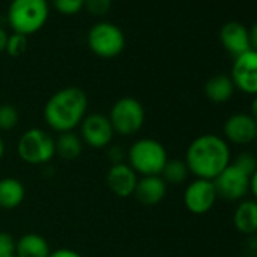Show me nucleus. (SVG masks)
<instances>
[{
  "mask_svg": "<svg viewBox=\"0 0 257 257\" xmlns=\"http://www.w3.org/2000/svg\"><path fill=\"white\" fill-rule=\"evenodd\" d=\"M231 162L227 141L218 135L204 134L197 137L188 147L185 164L197 179L215 180Z\"/></svg>",
  "mask_w": 257,
  "mask_h": 257,
  "instance_id": "nucleus-1",
  "label": "nucleus"
},
{
  "mask_svg": "<svg viewBox=\"0 0 257 257\" xmlns=\"http://www.w3.org/2000/svg\"><path fill=\"white\" fill-rule=\"evenodd\" d=\"M88 110V95L77 86L56 91L44 104L43 116L53 132H73L80 125Z\"/></svg>",
  "mask_w": 257,
  "mask_h": 257,
  "instance_id": "nucleus-2",
  "label": "nucleus"
},
{
  "mask_svg": "<svg viewBox=\"0 0 257 257\" xmlns=\"http://www.w3.org/2000/svg\"><path fill=\"white\" fill-rule=\"evenodd\" d=\"M49 0H13L8 8V23L14 34L34 35L49 20Z\"/></svg>",
  "mask_w": 257,
  "mask_h": 257,
  "instance_id": "nucleus-3",
  "label": "nucleus"
},
{
  "mask_svg": "<svg viewBox=\"0 0 257 257\" xmlns=\"http://www.w3.org/2000/svg\"><path fill=\"white\" fill-rule=\"evenodd\" d=\"M125 158L127 164L138 176H161L168 161V153L158 140L141 138L128 147Z\"/></svg>",
  "mask_w": 257,
  "mask_h": 257,
  "instance_id": "nucleus-4",
  "label": "nucleus"
},
{
  "mask_svg": "<svg viewBox=\"0 0 257 257\" xmlns=\"http://www.w3.org/2000/svg\"><path fill=\"white\" fill-rule=\"evenodd\" d=\"M113 132L121 137L137 135L146 122V109L135 97L118 98L107 115Z\"/></svg>",
  "mask_w": 257,
  "mask_h": 257,
  "instance_id": "nucleus-5",
  "label": "nucleus"
},
{
  "mask_svg": "<svg viewBox=\"0 0 257 257\" xmlns=\"http://www.w3.org/2000/svg\"><path fill=\"white\" fill-rule=\"evenodd\" d=\"M17 153L29 165H46L56 156L55 138L44 128H29L19 140Z\"/></svg>",
  "mask_w": 257,
  "mask_h": 257,
  "instance_id": "nucleus-6",
  "label": "nucleus"
},
{
  "mask_svg": "<svg viewBox=\"0 0 257 257\" xmlns=\"http://www.w3.org/2000/svg\"><path fill=\"white\" fill-rule=\"evenodd\" d=\"M89 50L103 59H112L122 53L125 47L124 32L113 23L100 22L94 25L86 37Z\"/></svg>",
  "mask_w": 257,
  "mask_h": 257,
  "instance_id": "nucleus-7",
  "label": "nucleus"
},
{
  "mask_svg": "<svg viewBox=\"0 0 257 257\" xmlns=\"http://www.w3.org/2000/svg\"><path fill=\"white\" fill-rule=\"evenodd\" d=\"M79 128V137L83 146H88L94 150L107 149L115 135L107 115L103 113H86Z\"/></svg>",
  "mask_w": 257,
  "mask_h": 257,
  "instance_id": "nucleus-8",
  "label": "nucleus"
},
{
  "mask_svg": "<svg viewBox=\"0 0 257 257\" xmlns=\"http://www.w3.org/2000/svg\"><path fill=\"white\" fill-rule=\"evenodd\" d=\"M213 185L218 198L237 201L243 200L249 192V176L230 162V165L213 180Z\"/></svg>",
  "mask_w": 257,
  "mask_h": 257,
  "instance_id": "nucleus-9",
  "label": "nucleus"
},
{
  "mask_svg": "<svg viewBox=\"0 0 257 257\" xmlns=\"http://www.w3.org/2000/svg\"><path fill=\"white\" fill-rule=\"evenodd\" d=\"M230 79L239 91L257 95V50L249 49L234 58Z\"/></svg>",
  "mask_w": 257,
  "mask_h": 257,
  "instance_id": "nucleus-10",
  "label": "nucleus"
},
{
  "mask_svg": "<svg viewBox=\"0 0 257 257\" xmlns=\"http://www.w3.org/2000/svg\"><path fill=\"white\" fill-rule=\"evenodd\" d=\"M218 198L215 185L212 180L195 179L191 182L183 194L185 207L194 215H204L207 213Z\"/></svg>",
  "mask_w": 257,
  "mask_h": 257,
  "instance_id": "nucleus-11",
  "label": "nucleus"
},
{
  "mask_svg": "<svg viewBox=\"0 0 257 257\" xmlns=\"http://www.w3.org/2000/svg\"><path fill=\"white\" fill-rule=\"evenodd\" d=\"M225 140L236 146H248L257 137V122L251 113H233L224 122Z\"/></svg>",
  "mask_w": 257,
  "mask_h": 257,
  "instance_id": "nucleus-12",
  "label": "nucleus"
},
{
  "mask_svg": "<svg viewBox=\"0 0 257 257\" xmlns=\"http://www.w3.org/2000/svg\"><path fill=\"white\" fill-rule=\"evenodd\" d=\"M138 174L131 168L127 162L113 164L106 173V185L112 194L119 198L132 197L138 185Z\"/></svg>",
  "mask_w": 257,
  "mask_h": 257,
  "instance_id": "nucleus-13",
  "label": "nucleus"
},
{
  "mask_svg": "<svg viewBox=\"0 0 257 257\" xmlns=\"http://www.w3.org/2000/svg\"><path fill=\"white\" fill-rule=\"evenodd\" d=\"M219 41L222 47L234 58L251 49L248 29L237 22H228L221 28Z\"/></svg>",
  "mask_w": 257,
  "mask_h": 257,
  "instance_id": "nucleus-14",
  "label": "nucleus"
},
{
  "mask_svg": "<svg viewBox=\"0 0 257 257\" xmlns=\"http://www.w3.org/2000/svg\"><path fill=\"white\" fill-rule=\"evenodd\" d=\"M167 189L168 185L161 176H144L138 179L134 195L144 206H156L165 198Z\"/></svg>",
  "mask_w": 257,
  "mask_h": 257,
  "instance_id": "nucleus-15",
  "label": "nucleus"
},
{
  "mask_svg": "<svg viewBox=\"0 0 257 257\" xmlns=\"http://www.w3.org/2000/svg\"><path fill=\"white\" fill-rule=\"evenodd\" d=\"M26 198V188L22 180L16 177L0 179V209L14 210Z\"/></svg>",
  "mask_w": 257,
  "mask_h": 257,
  "instance_id": "nucleus-16",
  "label": "nucleus"
},
{
  "mask_svg": "<svg viewBox=\"0 0 257 257\" xmlns=\"http://www.w3.org/2000/svg\"><path fill=\"white\" fill-rule=\"evenodd\" d=\"M233 224L236 230L242 234L257 233V201L242 200L233 213Z\"/></svg>",
  "mask_w": 257,
  "mask_h": 257,
  "instance_id": "nucleus-17",
  "label": "nucleus"
},
{
  "mask_svg": "<svg viewBox=\"0 0 257 257\" xmlns=\"http://www.w3.org/2000/svg\"><path fill=\"white\" fill-rule=\"evenodd\" d=\"M52 252L47 239L38 233H26L17 239V257H49Z\"/></svg>",
  "mask_w": 257,
  "mask_h": 257,
  "instance_id": "nucleus-18",
  "label": "nucleus"
},
{
  "mask_svg": "<svg viewBox=\"0 0 257 257\" xmlns=\"http://www.w3.org/2000/svg\"><path fill=\"white\" fill-rule=\"evenodd\" d=\"M234 89L236 88H234V83L230 79V76L218 74V76L210 77L206 82L204 94L213 103H225L233 97Z\"/></svg>",
  "mask_w": 257,
  "mask_h": 257,
  "instance_id": "nucleus-19",
  "label": "nucleus"
},
{
  "mask_svg": "<svg viewBox=\"0 0 257 257\" xmlns=\"http://www.w3.org/2000/svg\"><path fill=\"white\" fill-rule=\"evenodd\" d=\"M82 150L83 143L74 131L59 134L58 138H55L56 156H59L64 161H76L82 155Z\"/></svg>",
  "mask_w": 257,
  "mask_h": 257,
  "instance_id": "nucleus-20",
  "label": "nucleus"
},
{
  "mask_svg": "<svg viewBox=\"0 0 257 257\" xmlns=\"http://www.w3.org/2000/svg\"><path fill=\"white\" fill-rule=\"evenodd\" d=\"M188 176H189V170L185 161L180 159H168L161 173V177L165 180L167 185H182L186 182Z\"/></svg>",
  "mask_w": 257,
  "mask_h": 257,
  "instance_id": "nucleus-21",
  "label": "nucleus"
},
{
  "mask_svg": "<svg viewBox=\"0 0 257 257\" xmlns=\"http://www.w3.org/2000/svg\"><path fill=\"white\" fill-rule=\"evenodd\" d=\"M20 121V113L13 104H0V131L8 132L17 127Z\"/></svg>",
  "mask_w": 257,
  "mask_h": 257,
  "instance_id": "nucleus-22",
  "label": "nucleus"
},
{
  "mask_svg": "<svg viewBox=\"0 0 257 257\" xmlns=\"http://www.w3.org/2000/svg\"><path fill=\"white\" fill-rule=\"evenodd\" d=\"M52 7L64 16H74L83 10L85 0H50Z\"/></svg>",
  "mask_w": 257,
  "mask_h": 257,
  "instance_id": "nucleus-23",
  "label": "nucleus"
},
{
  "mask_svg": "<svg viewBox=\"0 0 257 257\" xmlns=\"http://www.w3.org/2000/svg\"><path fill=\"white\" fill-rule=\"evenodd\" d=\"M28 50V37L20 35V34H13L8 37V43H7V53L13 58H19L22 56L25 52Z\"/></svg>",
  "mask_w": 257,
  "mask_h": 257,
  "instance_id": "nucleus-24",
  "label": "nucleus"
},
{
  "mask_svg": "<svg viewBox=\"0 0 257 257\" xmlns=\"http://www.w3.org/2000/svg\"><path fill=\"white\" fill-rule=\"evenodd\" d=\"M231 164L251 177L252 173L257 168V158L252 153H249V152H242L234 159H231Z\"/></svg>",
  "mask_w": 257,
  "mask_h": 257,
  "instance_id": "nucleus-25",
  "label": "nucleus"
},
{
  "mask_svg": "<svg viewBox=\"0 0 257 257\" xmlns=\"http://www.w3.org/2000/svg\"><path fill=\"white\" fill-rule=\"evenodd\" d=\"M16 245L17 239L11 233L0 231V257H17Z\"/></svg>",
  "mask_w": 257,
  "mask_h": 257,
  "instance_id": "nucleus-26",
  "label": "nucleus"
},
{
  "mask_svg": "<svg viewBox=\"0 0 257 257\" xmlns=\"http://www.w3.org/2000/svg\"><path fill=\"white\" fill-rule=\"evenodd\" d=\"M112 7V0H85L83 8L95 17H101L109 13Z\"/></svg>",
  "mask_w": 257,
  "mask_h": 257,
  "instance_id": "nucleus-27",
  "label": "nucleus"
},
{
  "mask_svg": "<svg viewBox=\"0 0 257 257\" xmlns=\"http://www.w3.org/2000/svg\"><path fill=\"white\" fill-rule=\"evenodd\" d=\"M107 156H109V161L112 162V165L113 164H121L122 162V159H124V152L119 149V146H109L107 149Z\"/></svg>",
  "mask_w": 257,
  "mask_h": 257,
  "instance_id": "nucleus-28",
  "label": "nucleus"
},
{
  "mask_svg": "<svg viewBox=\"0 0 257 257\" xmlns=\"http://www.w3.org/2000/svg\"><path fill=\"white\" fill-rule=\"evenodd\" d=\"M49 257H83V255L71 248H59V249L52 251Z\"/></svg>",
  "mask_w": 257,
  "mask_h": 257,
  "instance_id": "nucleus-29",
  "label": "nucleus"
},
{
  "mask_svg": "<svg viewBox=\"0 0 257 257\" xmlns=\"http://www.w3.org/2000/svg\"><path fill=\"white\" fill-rule=\"evenodd\" d=\"M248 34H249V46H251V49L257 50V22L251 26Z\"/></svg>",
  "mask_w": 257,
  "mask_h": 257,
  "instance_id": "nucleus-30",
  "label": "nucleus"
},
{
  "mask_svg": "<svg viewBox=\"0 0 257 257\" xmlns=\"http://www.w3.org/2000/svg\"><path fill=\"white\" fill-rule=\"evenodd\" d=\"M249 192L252 194L254 200L257 201V168L252 173V176L249 177Z\"/></svg>",
  "mask_w": 257,
  "mask_h": 257,
  "instance_id": "nucleus-31",
  "label": "nucleus"
},
{
  "mask_svg": "<svg viewBox=\"0 0 257 257\" xmlns=\"http://www.w3.org/2000/svg\"><path fill=\"white\" fill-rule=\"evenodd\" d=\"M8 34L0 28V53L7 50V43H8Z\"/></svg>",
  "mask_w": 257,
  "mask_h": 257,
  "instance_id": "nucleus-32",
  "label": "nucleus"
},
{
  "mask_svg": "<svg viewBox=\"0 0 257 257\" xmlns=\"http://www.w3.org/2000/svg\"><path fill=\"white\" fill-rule=\"evenodd\" d=\"M251 116L255 119V122H257V95H254V98H252V103H251Z\"/></svg>",
  "mask_w": 257,
  "mask_h": 257,
  "instance_id": "nucleus-33",
  "label": "nucleus"
},
{
  "mask_svg": "<svg viewBox=\"0 0 257 257\" xmlns=\"http://www.w3.org/2000/svg\"><path fill=\"white\" fill-rule=\"evenodd\" d=\"M4 156H5V141L0 137V161L4 159Z\"/></svg>",
  "mask_w": 257,
  "mask_h": 257,
  "instance_id": "nucleus-34",
  "label": "nucleus"
},
{
  "mask_svg": "<svg viewBox=\"0 0 257 257\" xmlns=\"http://www.w3.org/2000/svg\"><path fill=\"white\" fill-rule=\"evenodd\" d=\"M254 144H255V147H257V137H255V140H254Z\"/></svg>",
  "mask_w": 257,
  "mask_h": 257,
  "instance_id": "nucleus-35",
  "label": "nucleus"
},
{
  "mask_svg": "<svg viewBox=\"0 0 257 257\" xmlns=\"http://www.w3.org/2000/svg\"><path fill=\"white\" fill-rule=\"evenodd\" d=\"M158 257H164V255H158Z\"/></svg>",
  "mask_w": 257,
  "mask_h": 257,
  "instance_id": "nucleus-36",
  "label": "nucleus"
}]
</instances>
